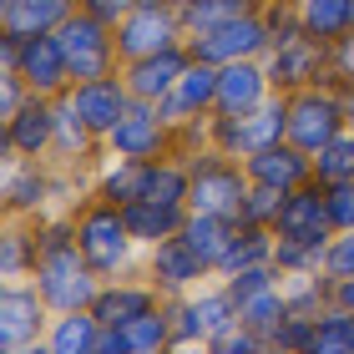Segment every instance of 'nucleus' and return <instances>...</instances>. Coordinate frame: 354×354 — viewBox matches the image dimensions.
I'll list each match as a JSON object with an SVG mask.
<instances>
[{
  "mask_svg": "<svg viewBox=\"0 0 354 354\" xmlns=\"http://www.w3.org/2000/svg\"><path fill=\"white\" fill-rule=\"evenodd\" d=\"M71 223H76V243H82L86 263L102 273V279H117V273L142 268V243L132 238V228H127L122 203L86 192V198L71 207Z\"/></svg>",
  "mask_w": 354,
  "mask_h": 354,
  "instance_id": "obj_1",
  "label": "nucleus"
},
{
  "mask_svg": "<svg viewBox=\"0 0 354 354\" xmlns=\"http://www.w3.org/2000/svg\"><path fill=\"white\" fill-rule=\"evenodd\" d=\"M187 162V213H218V218H238V207H243L253 177L243 167V157H228L218 147H198L183 157Z\"/></svg>",
  "mask_w": 354,
  "mask_h": 354,
  "instance_id": "obj_2",
  "label": "nucleus"
},
{
  "mask_svg": "<svg viewBox=\"0 0 354 354\" xmlns=\"http://www.w3.org/2000/svg\"><path fill=\"white\" fill-rule=\"evenodd\" d=\"M283 137H288V96L283 91H273L253 111H233V117L213 111V122H207V147H218L228 157H253Z\"/></svg>",
  "mask_w": 354,
  "mask_h": 354,
  "instance_id": "obj_3",
  "label": "nucleus"
},
{
  "mask_svg": "<svg viewBox=\"0 0 354 354\" xmlns=\"http://www.w3.org/2000/svg\"><path fill=\"white\" fill-rule=\"evenodd\" d=\"M172 349H207L213 334H223L228 324H238V299L228 294L223 279H207L198 288H187L183 299H172Z\"/></svg>",
  "mask_w": 354,
  "mask_h": 354,
  "instance_id": "obj_4",
  "label": "nucleus"
},
{
  "mask_svg": "<svg viewBox=\"0 0 354 354\" xmlns=\"http://www.w3.org/2000/svg\"><path fill=\"white\" fill-rule=\"evenodd\" d=\"M56 41H61V51H66V61H71V86H76V82H96V76L122 71L117 26L96 21V15H86L82 6H76L66 21L56 26Z\"/></svg>",
  "mask_w": 354,
  "mask_h": 354,
  "instance_id": "obj_5",
  "label": "nucleus"
},
{
  "mask_svg": "<svg viewBox=\"0 0 354 354\" xmlns=\"http://www.w3.org/2000/svg\"><path fill=\"white\" fill-rule=\"evenodd\" d=\"M51 304L36 288V279H6L0 283V344L6 354H46Z\"/></svg>",
  "mask_w": 354,
  "mask_h": 354,
  "instance_id": "obj_6",
  "label": "nucleus"
},
{
  "mask_svg": "<svg viewBox=\"0 0 354 354\" xmlns=\"http://www.w3.org/2000/svg\"><path fill=\"white\" fill-rule=\"evenodd\" d=\"M344 86L319 82L304 91H288V142H299L304 152H319L324 142L344 132Z\"/></svg>",
  "mask_w": 354,
  "mask_h": 354,
  "instance_id": "obj_7",
  "label": "nucleus"
},
{
  "mask_svg": "<svg viewBox=\"0 0 354 354\" xmlns=\"http://www.w3.org/2000/svg\"><path fill=\"white\" fill-rule=\"evenodd\" d=\"M187 51L198 61H207V66H228V61H259V56H268L273 41H268V26H263L259 6H248V10H238L233 21L187 36Z\"/></svg>",
  "mask_w": 354,
  "mask_h": 354,
  "instance_id": "obj_8",
  "label": "nucleus"
},
{
  "mask_svg": "<svg viewBox=\"0 0 354 354\" xmlns=\"http://www.w3.org/2000/svg\"><path fill=\"white\" fill-rule=\"evenodd\" d=\"M106 152L117 157H137V162H157V157H172L177 152V127L157 111V102H142L132 96L127 117L106 132Z\"/></svg>",
  "mask_w": 354,
  "mask_h": 354,
  "instance_id": "obj_9",
  "label": "nucleus"
},
{
  "mask_svg": "<svg viewBox=\"0 0 354 354\" xmlns=\"http://www.w3.org/2000/svg\"><path fill=\"white\" fill-rule=\"evenodd\" d=\"M172 46H187V21H183V10L162 6V0H142L127 21H117V51H122V61L157 56V51H172Z\"/></svg>",
  "mask_w": 354,
  "mask_h": 354,
  "instance_id": "obj_10",
  "label": "nucleus"
},
{
  "mask_svg": "<svg viewBox=\"0 0 354 354\" xmlns=\"http://www.w3.org/2000/svg\"><path fill=\"white\" fill-rule=\"evenodd\" d=\"M56 167L46 157H0V207L6 218H41L51 213Z\"/></svg>",
  "mask_w": 354,
  "mask_h": 354,
  "instance_id": "obj_11",
  "label": "nucleus"
},
{
  "mask_svg": "<svg viewBox=\"0 0 354 354\" xmlns=\"http://www.w3.org/2000/svg\"><path fill=\"white\" fill-rule=\"evenodd\" d=\"M263 61H268L273 91H283V96H288V91H304V86H319V82H334V66H329V41L309 36V30H299V36L279 41Z\"/></svg>",
  "mask_w": 354,
  "mask_h": 354,
  "instance_id": "obj_12",
  "label": "nucleus"
},
{
  "mask_svg": "<svg viewBox=\"0 0 354 354\" xmlns=\"http://www.w3.org/2000/svg\"><path fill=\"white\" fill-rule=\"evenodd\" d=\"M142 273H147V279L157 283V294H162V299H183L187 288H198V283H207V279H218V273H213V268L198 259V253L183 243V233H172V238H162V243L142 248Z\"/></svg>",
  "mask_w": 354,
  "mask_h": 354,
  "instance_id": "obj_13",
  "label": "nucleus"
},
{
  "mask_svg": "<svg viewBox=\"0 0 354 354\" xmlns=\"http://www.w3.org/2000/svg\"><path fill=\"white\" fill-rule=\"evenodd\" d=\"M157 304H167L157 294V283L142 268H132V273H117V279H102V288H96V299H91V314L102 319L106 329H132Z\"/></svg>",
  "mask_w": 354,
  "mask_h": 354,
  "instance_id": "obj_14",
  "label": "nucleus"
},
{
  "mask_svg": "<svg viewBox=\"0 0 354 354\" xmlns=\"http://www.w3.org/2000/svg\"><path fill=\"white\" fill-rule=\"evenodd\" d=\"M273 238H288V243H314V248H329L334 238V223H329V207H324V183L309 177L304 187H294L273 218Z\"/></svg>",
  "mask_w": 354,
  "mask_h": 354,
  "instance_id": "obj_15",
  "label": "nucleus"
},
{
  "mask_svg": "<svg viewBox=\"0 0 354 354\" xmlns=\"http://www.w3.org/2000/svg\"><path fill=\"white\" fill-rule=\"evenodd\" d=\"M102 157H106V137L86 127V117L71 106V96H56V142H51V157H46V162L91 177Z\"/></svg>",
  "mask_w": 354,
  "mask_h": 354,
  "instance_id": "obj_16",
  "label": "nucleus"
},
{
  "mask_svg": "<svg viewBox=\"0 0 354 354\" xmlns=\"http://www.w3.org/2000/svg\"><path fill=\"white\" fill-rule=\"evenodd\" d=\"M56 142V96H36L0 122V157H51Z\"/></svg>",
  "mask_w": 354,
  "mask_h": 354,
  "instance_id": "obj_17",
  "label": "nucleus"
},
{
  "mask_svg": "<svg viewBox=\"0 0 354 354\" xmlns=\"http://www.w3.org/2000/svg\"><path fill=\"white\" fill-rule=\"evenodd\" d=\"M157 111H162L172 127H187V122H198V117H213V111H218V66H207V61L192 56L187 71L177 76V86L157 102Z\"/></svg>",
  "mask_w": 354,
  "mask_h": 354,
  "instance_id": "obj_18",
  "label": "nucleus"
},
{
  "mask_svg": "<svg viewBox=\"0 0 354 354\" xmlns=\"http://www.w3.org/2000/svg\"><path fill=\"white\" fill-rule=\"evenodd\" d=\"M15 71L26 76V86L36 96H66L71 91V61H66V51H61L56 30H51V36L21 41V61H15Z\"/></svg>",
  "mask_w": 354,
  "mask_h": 354,
  "instance_id": "obj_19",
  "label": "nucleus"
},
{
  "mask_svg": "<svg viewBox=\"0 0 354 354\" xmlns=\"http://www.w3.org/2000/svg\"><path fill=\"white\" fill-rule=\"evenodd\" d=\"M66 96H71V106L86 117V127H91V132H102V137L127 117V106H132V86L122 82V71L96 76V82H76Z\"/></svg>",
  "mask_w": 354,
  "mask_h": 354,
  "instance_id": "obj_20",
  "label": "nucleus"
},
{
  "mask_svg": "<svg viewBox=\"0 0 354 354\" xmlns=\"http://www.w3.org/2000/svg\"><path fill=\"white\" fill-rule=\"evenodd\" d=\"M273 96V76H268V61H228L218 66V111L233 117V111H253Z\"/></svg>",
  "mask_w": 354,
  "mask_h": 354,
  "instance_id": "obj_21",
  "label": "nucleus"
},
{
  "mask_svg": "<svg viewBox=\"0 0 354 354\" xmlns=\"http://www.w3.org/2000/svg\"><path fill=\"white\" fill-rule=\"evenodd\" d=\"M243 167H248L253 183H268V187L294 192V187H304V183L314 177V152H304L299 142H288V137H283V142H273V147L243 157Z\"/></svg>",
  "mask_w": 354,
  "mask_h": 354,
  "instance_id": "obj_22",
  "label": "nucleus"
},
{
  "mask_svg": "<svg viewBox=\"0 0 354 354\" xmlns=\"http://www.w3.org/2000/svg\"><path fill=\"white\" fill-rule=\"evenodd\" d=\"M187 61H192L187 46H172V51H157V56H137V61H122V82L142 102H162L177 86V76L187 71Z\"/></svg>",
  "mask_w": 354,
  "mask_h": 354,
  "instance_id": "obj_23",
  "label": "nucleus"
},
{
  "mask_svg": "<svg viewBox=\"0 0 354 354\" xmlns=\"http://www.w3.org/2000/svg\"><path fill=\"white\" fill-rule=\"evenodd\" d=\"M76 10V0H0V30L6 36H51V30Z\"/></svg>",
  "mask_w": 354,
  "mask_h": 354,
  "instance_id": "obj_24",
  "label": "nucleus"
},
{
  "mask_svg": "<svg viewBox=\"0 0 354 354\" xmlns=\"http://www.w3.org/2000/svg\"><path fill=\"white\" fill-rule=\"evenodd\" d=\"M102 349V319L91 309H61L46 329V354H96Z\"/></svg>",
  "mask_w": 354,
  "mask_h": 354,
  "instance_id": "obj_25",
  "label": "nucleus"
},
{
  "mask_svg": "<svg viewBox=\"0 0 354 354\" xmlns=\"http://www.w3.org/2000/svg\"><path fill=\"white\" fill-rule=\"evenodd\" d=\"M41 253V218H6L0 228V279H30Z\"/></svg>",
  "mask_w": 354,
  "mask_h": 354,
  "instance_id": "obj_26",
  "label": "nucleus"
},
{
  "mask_svg": "<svg viewBox=\"0 0 354 354\" xmlns=\"http://www.w3.org/2000/svg\"><path fill=\"white\" fill-rule=\"evenodd\" d=\"M122 213H127V228H132V238H137L142 248H152V243H162V238L183 233V223H187V207L152 203V198H132V203H122Z\"/></svg>",
  "mask_w": 354,
  "mask_h": 354,
  "instance_id": "obj_27",
  "label": "nucleus"
},
{
  "mask_svg": "<svg viewBox=\"0 0 354 354\" xmlns=\"http://www.w3.org/2000/svg\"><path fill=\"white\" fill-rule=\"evenodd\" d=\"M233 233H238V218H218V213H187V223H183V243L198 253L213 273L223 263V253H228Z\"/></svg>",
  "mask_w": 354,
  "mask_h": 354,
  "instance_id": "obj_28",
  "label": "nucleus"
},
{
  "mask_svg": "<svg viewBox=\"0 0 354 354\" xmlns=\"http://www.w3.org/2000/svg\"><path fill=\"white\" fill-rule=\"evenodd\" d=\"M273 248H279L273 228H259V223H238L233 243H228V253H223V263H218V279H233V273H243V268L273 263Z\"/></svg>",
  "mask_w": 354,
  "mask_h": 354,
  "instance_id": "obj_29",
  "label": "nucleus"
},
{
  "mask_svg": "<svg viewBox=\"0 0 354 354\" xmlns=\"http://www.w3.org/2000/svg\"><path fill=\"white\" fill-rule=\"evenodd\" d=\"M142 177H147V162L106 152L102 162H96V172H91V192L96 198H111V203H132L142 192Z\"/></svg>",
  "mask_w": 354,
  "mask_h": 354,
  "instance_id": "obj_30",
  "label": "nucleus"
},
{
  "mask_svg": "<svg viewBox=\"0 0 354 354\" xmlns=\"http://www.w3.org/2000/svg\"><path fill=\"white\" fill-rule=\"evenodd\" d=\"M238 319L268 339V334L288 319V294H283V283H268V288H253V294H243V299H238Z\"/></svg>",
  "mask_w": 354,
  "mask_h": 354,
  "instance_id": "obj_31",
  "label": "nucleus"
},
{
  "mask_svg": "<svg viewBox=\"0 0 354 354\" xmlns=\"http://www.w3.org/2000/svg\"><path fill=\"white\" fill-rule=\"evenodd\" d=\"M172 299L167 304H157L152 314H142L132 329H127V339H132V354H172Z\"/></svg>",
  "mask_w": 354,
  "mask_h": 354,
  "instance_id": "obj_32",
  "label": "nucleus"
},
{
  "mask_svg": "<svg viewBox=\"0 0 354 354\" xmlns=\"http://www.w3.org/2000/svg\"><path fill=\"white\" fill-rule=\"evenodd\" d=\"M299 21L309 36L334 46L339 36H349V0H299Z\"/></svg>",
  "mask_w": 354,
  "mask_h": 354,
  "instance_id": "obj_33",
  "label": "nucleus"
},
{
  "mask_svg": "<svg viewBox=\"0 0 354 354\" xmlns=\"http://www.w3.org/2000/svg\"><path fill=\"white\" fill-rule=\"evenodd\" d=\"M349 329H354V314L329 304V309L314 314V334H309V354H349Z\"/></svg>",
  "mask_w": 354,
  "mask_h": 354,
  "instance_id": "obj_34",
  "label": "nucleus"
},
{
  "mask_svg": "<svg viewBox=\"0 0 354 354\" xmlns=\"http://www.w3.org/2000/svg\"><path fill=\"white\" fill-rule=\"evenodd\" d=\"M314 177L319 183H354V132L344 127L334 142H324V147L314 152Z\"/></svg>",
  "mask_w": 354,
  "mask_h": 354,
  "instance_id": "obj_35",
  "label": "nucleus"
},
{
  "mask_svg": "<svg viewBox=\"0 0 354 354\" xmlns=\"http://www.w3.org/2000/svg\"><path fill=\"white\" fill-rule=\"evenodd\" d=\"M283 198H288L283 187L253 183V187H248V198H243V207H238V223H259V228H273V218H279Z\"/></svg>",
  "mask_w": 354,
  "mask_h": 354,
  "instance_id": "obj_36",
  "label": "nucleus"
},
{
  "mask_svg": "<svg viewBox=\"0 0 354 354\" xmlns=\"http://www.w3.org/2000/svg\"><path fill=\"white\" fill-rule=\"evenodd\" d=\"M273 263H279L283 279H294V273H319V268H324V248H314V243H288V238H279V248H273Z\"/></svg>",
  "mask_w": 354,
  "mask_h": 354,
  "instance_id": "obj_37",
  "label": "nucleus"
},
{
  "mask_svg": "<svg viewBox=\"0 0 354 354\" xmlns=\"http://www.w3.org/2000/svg\"><path fill=\"white\" fill-rule=\"evenodd\" d=\"M207 354H268V339H263L259 329H248L243 319H238V324H228L223 334H213Z\"/></svg>",
  "mask_w": 354,
  "mask_h": 354,
  "instance_id": "obj_38",
  "label": "nucleus"
},
{
  "mask_svg": "<svg viewBox=\"0 0 354 354\" xmlns=\"http://www.w3.org/2000/svg\"><path fill=\"white\" fill-rule=\"evenodd\" d=\"M309 334H314V319L288 314L283 324L268 334V354H309Z\"/></svg>",
  "mask_w": 354,
  "mask_h": 354,
  "instance_id": "obj_39",
  "label": "nucleus"
},
{
  "mask_svg": "<svg viewBox=\"0 0 354 354\" xmlns=\"http://www.w3.org/2000/svg\"><path fill=\"white\" fill-rule=\"evenodd\" d=\"M238 10H248V6H238V0H198V6L183 10L187 36H198V30H213V26H223V21H233Z\"/></svg>",
  "mask_w": 354,
  "mask_h": 354,
  "instance_id": "obj_40",
  "label": "nucleus"
},
{
  "mask_svg": "<svg viewBox=\"0 0 354 354\" xmlns=\"http://www.w3.org/2000/svg\"><path fill=\"white\" fill-rule=\"evenodd\" d=\"M259 15H263L268 41H273V46L304 30V21H299V6H294V0H263V6H259Z\"/></svg>",
  "mask_w": 354,
  "mask_h": 354,
  "instance_id": "obj_41",
  "label": "nucleus"
},
{
  "mask_svg": "<svg viewBox=\"0 0 354 354\" xmlns=\"http://www.w3.org/2000/svg\"><path fill=\"white\" fill-rule=\"evenodd\" d=\"M324 207H329L334 233L354 228V183H329V187H324Z\"/></svg>",
  "mask_w": 354,
  "mask_h": 354,
  "instance_id": "obj_42",
  "label": "nucleus"
},
{
  "mask_svg": "<svg viewBox=\"0 0 354 354\" xmlns=\"http://www.w3.org/2000/svg\"><path fill=\"white\" fill-rule=\"evenodd\" d=\"M324 273H329V279H349V273H354V228H344V233L329 238V248H324Z\"/></svg>",
  "mask_w": 354,
  "mask_h": 354,
  "instance_id": "obj_43",
  "label": "nucleus"
},
{
  "mask_svg": "<svg viewBox=\"0 0 354 354\" xmlns=\"http://www.w3.org/2000/svg\"><path fill=\"white\" fill-rule=\"evenodd\" d=\"M30 102V86H26V76L15 71V66H0V122L6 117H15Z\"/></svg>",
  "mask_w": 354,
  "mask_h": 354,
  "instance_id": "obj_44",
  "label": "nucleus"
},
{
  "mask_svg": "<svg viewBox=\"0 0 354 354\" xmlns=\"http://www.w3.org/2000/svg\"><path fill=\"white\" fill-rule=\"evenodd\" d=\"M329 66H334V82L339 86H354V30L329 46Z\"/></svg>",
  "mask_w": 354,
  "mask_h": 354,
  "instance_id": "obj_45",
  "label": "nucleus"
},
{
  "mask_svg": "<svg viewBox=\"0 0 354 354\" xmlns=\"http://www.w3.org/2000/svg\"><path fill=\"white\" fill-rule=\"evenodd\" d=\"M86 15H96V21H106V26H117V21H127L142 0H76Z\"/></svg>",
  "mask_w": 354,
  "mask_h": 354,
  "instance_id": "obj_46",
  "label": "nucleus"
},
{
  "mask_svg": "<svg viewBox=\"0 0 354 354\" xmlns=\"http://www.w3.org/2000/svg\"><path fill=\"white\" fill-rule=\"evenodd\" d=\"M334 304L354 314V273H349V279H334Z\"/></svg>",
  "mask_w": 354,
  "mask_h": 354,
  "instance_id": "obj_47",
  "label": "nucleus"
},
{
  "mask_svg": "<svg viewBox=\"0 0 354 354\" xmlns=\"http://www.w3.org/2000/svg\"><path fill=\"white\" fill-rule=\"evenodd\" d=\"M344 122H349V132H354V86H344Z\"/></svg>",
  "mask_w": 354,
  "mask_h": 354,
  "instance_id": "obj_48",
  "label": "nucleus"
},
{
  "mask_svg": "<svg viewBox=\"0 0 354 354\" xmlns=\"http://www.w3.org/2000/svg\"><path fill=\"white\" fill-rule=\"evenodd\" d=\"M162 6H172V10H187V6H198V0H162Z\"/></svg>",
  "mask_w": 354,
  "mask_h": 354,
  "instance_id": "obj_49",
  "label": "nucleus"
},
{
  "mask_svg": "<svg viewBox=\"0 0 354 354\" xmlns=\"http://www.w3.org/2000/svg\"><path fill=\"white\" fill-rule=\"evenodd\" d=\"M349 30H354V0H349Z\"/></svg>",
  "mask_w": 354,
  "mask_h": 354,
  "instance_id": "obj_50",
  "label": "nucleus"
},
{
  "mask_svg": "<svg viewBox=\"0 0 354 354\" xmlns=\"http://www.w3.org/2000/svg\"><path fill=\"white\" fill-rule=\"evenodd\" d=\"M238 6H263V0H238Z\"/></svg>",
  "mask_w": 354,
  "mask_h": 354,
  "instance_id": "obj_51",
  "label": "nucleus"
},
{
  "mask_svg": "<svg viewBox=\"0 0 354 354\" xmlns=\"http://www.w3.org/2000/svg\"><path fill=\"white\" fill-rule=\"evenodd\" d=\"M349 354H354V329H349Z\"/></svg>",
  "mask_w": 354,
  "mask_h": 354,
  "instance_id": "obj_52",
  "label": "nucleus"
},
{
  "mask_svg": "<svg viewBox=\"0 0 354 354\" xmlns=\"http://www.w3.org/2000/svg\"><path fill=\"white\" fill-rule=\"evenodd\" d=\"M294 6H299V0H294Z\"/></svg>",
  "mask_w": 354,
  "mask_h": 354,
  "instance_id": "obj_53",
  "label": "nucleus"
}]
</instances>
